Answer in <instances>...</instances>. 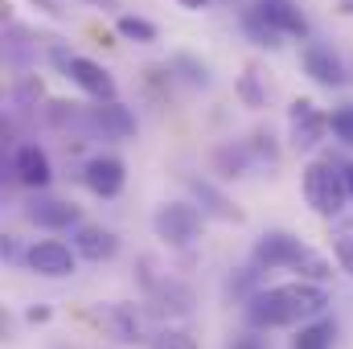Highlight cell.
<instances>
[{
    "mask_svg": "<svg viewBox=\"0 0 353 349\" xmlns=\"http://www.w3.org/2000/svg\"><path fill=\"white\" fill-rule=\"evenodd\" d=\"M329 304L325 283H308V279H292V283H275V288H259L247 300V325L251 329H288L300 321L321 317Z\"/></svg>",
    "mask_w": 353,
    "mask_h": 349,
    "instance_id": "obj_1",
    "label": "cell"
},
{
    "mask_svg": "<svg viewBox=\"0 0 353 349\" xmlns=\"http://www.w3.org/2000/svg\"><path fill=\"white\" fill-rule=\"evenodd\" d=\"M304 201L321 214V218H337L350 201V185L345 169H337L333 161H312L304 169Z\"/></svg>",
    "mask_w": 353,
    "mask_h": 349,
    "instance_id": "obj_2",
    "label": "cell"
},
{
    "mask_svg": "<svg viewBox=\"0 0 353 349\" xmlns=\"http://www.w3.org/2000/svg\"><path fill=\"white\" fill-rule=\"evenodd\" d=\"M152 230H157V239L169 243V247H189V243L201 239L205 214H201L197 201H165V206H157V214H152Z\"/></svg>",
    "mask_w": 353,
    "mask_h": 349,
    "instance_id": "obj_3",
    "label": "cell"
},
{
    "mask_svg": "<svg viewBox=\"0 0 353 349\" xmlns=\"http://www.w3.org/2000/svg\"><path fill=\"white\" fill-rule=\"evenodd\" d=\"M325 132H329V115L321 111V103L292 99V107H288V140H292V148L312 152V148H321Z\"/></svg>",
    "mask_w": 353,
    "mask_h": 349,
    "instance_id": "obj_4",
    "label": "cell"
},
{
    "mask_svg": "<svg viewBox=\"0 0 353 349\" xmlns=\"http://www.w3.org/2000/svg\"><path fill=\"white\" fill-rule=\"evenodd\" d=\"M25 267L46 275V279H66V275L79 271V251L58 243V239H41V243H33L25 251Z\"/></svg>",
    "mask_w": 353,
    "mask_h": 349,
    "instance_id": "obj_5",
    "label": "cell"
},
{
    "mask_svg": "<svg viewBox=\"0 0 353 349\" xmlns=\"http://www.w3.org/2000/svg\"><path fill=\"white\" fill-rule=\"evenodd\" d=\"M87 128L103 140H128L136 136V115L119 99H94V107H87Z\"/></svg>",
    "mask_w": 353,
    "mask_h": 349,
    "instance_id": "obj_6",
    "label": "cell"
},
{
    "mask_svg": "<svg viewBox=\"0 0 353 349\" xmlns=\"http://www.w3.org/2000/svg\"><path fill=\"white\" fill-rule=\"evenodd\" d=\"M304 251H308V247H304L296 235H288V230H267L263 239L251 247V263L263 267V271H279V267H292Z\"/></svg>",
    "mask_w": 353,
    "mask_h": 349,
    "instance_id": "obj_7",
    "label": "cell"
},
{
    "mask_svg": "<svg viewBox=\"0 0 353 349\" xmlns=\"http://www.w3.org/2000/svg\"><path fill=\"white\" fill-rule=\"evenodd\" d=\"M300 62H304V74L312 79V83H321V87H345L350 83V70H345V62L329 50V46H321V41H308L304 46V54H300Z\"/></svg>",
    "mask_w": 353,
    "mask_h": 349,
    "instance_id": "obj_8",
    "label": "cell"
},
{
    "mask_svg": "<svg viewBox=\"0 0 353 349\" xmlns=\"http://www.w3.org/2000/svg\"><path fill=\"white\" fill-rule=\"evenodd\" d=\"M70 247L79 251V259L107 263V259H115L119 239H115V230H107V226H99V222H79L74 235H70Z\"/></svg>",
    "mask_w": 353,
    "mask_h": 349,
    "instance_id": "obj_9",
    "label": "cell"
},
{
    "mask_svg": "<svg viewBox=\"0 0 353 349\" xmlns=\"http://www.w3.org/2000/svg\"><path fill=\"white\" fill-rule=\"evenodd\" d=\"M123 161L119 157H90L83 165V185H87L94 197H119L123 193Z\"/></svg>",
    "mask_w": 353,
    "mask_h": 349,
    "instance_id": "obj_10",
    "label": "cell"
},
{
    "mask_svg": "<svg viewBox=\"0 0 353 349\" xmlns=\"http://www.w3.org/2000/svg\"><path fill=\"white\" fill-rule=\"evenodd\" d=\"M99 321H103V329H107L119 346H136V341L148 337V329H144V312H140L136 304H107V308L99 312Z\"/></svg>",
    "mask_w": 353,
    "mask_h": 349,
    "instance_id": "obj_11",
    "label": "cell"
},
{
    "mask_svg": "<svg viewBox=\"0 0 353 349\" xmlns=\"http://www.w3.org/2000/svg\"><path fill=\"white\" fill-rule=\"evenodd\" d=\"M185 185H189V193H193V201L201 206V214L205 218H218V222H243V210L214 185V181H205V177H185Z\"/></svg>",
    "mask_w": 353,
    "mask_h": 349,
    "instance_id": "obj_12",
    "label": "cell"
},
{
    "mask_svg": "<svg viewBox=\"0 0 353 349\" xmlns=\"http://www.w3.org/2000/svg\"><path fill=\"white\" fill-rule=\"evenodd\" d=\"M12 173H17L21 185H29V189H46L54 181V165H50V157L37 144H21L12 152Z\"/></svg>",
    "mask_w": 353,
    "mask_h": 349,
    "instance_id": "obj_13",
    "label": "cell"
},
{
    "mask_svg": "<svg viewBox=\"0 0 353 349\" xmlns=\"http://www.w3.org/2000/svg\"><path fill=\"white\" fill-rule=\"evenodd\" d=\"M66 79H70L74 87H83L90 99H115V79H111L99 62H90V58H79V54H74Z\"/></svg>",
    "mask_w": 353,
    "mask_h": 349,
    "instance_id": "obj_14",
    "label": "cell"
},
{
    "mask_svg": "<svg viewBox=\"0 0 353 349\" xmlns=\"http://www.w3.org/2000/svg\"><path fill=\"white\" fill-rule=\"evenodd\" d=\"M255 8L283 33V37H308V17L296 8V0H255Z\"/></svg>",
    "mask_w": 353,
    "mask_h": 349,
    "instance_id": "obj_15",
    "label": "cell"
},
{
    "mask_svg": "<svg viewBox=\"0 0 353 349\" xmlns=\"http://www.w3.org/2000/svg\"><path fill=\"white\" fill-rule=\"evenodd\" d=\"M29 222L41 226V230H70L83 222L79 206L74 201H33L29 206Z\"/></svg>",
    "mask_w": 353,
    "mask_h": 349,
    "instance_id": "obj_16",
    "label": "cell"
},
{
    "mask_svg": "<svg viewBox=\"0 0 353 349\" xmlns=\"http://www.w3.org/2000/svg\"><path fill=\"white\" fill-rule=\"evenodd\" d=\"M148 296H152V308L157 312H169V317H185L193 308V292L176 279H152L148 283Z\"/></svg>",
    "mask_w": 353,
    "mask_h": 349,
    "instance_id": "obj_17",
    "label": "cell"
},
{
    "mask_svg": "<svg viewBox=\"0 0 353 349\" xmlns=\"http://www.w3.org/2000/svg\"><path fill=\"white\" fill-rule=\"evenodd\" d=\"M333 341H337V321H329V317H312L308 325H300V333H296L292 349H333Z\"/></svg>",
    "mask_w": 353,
    "mask_h": 349,
    "instance_id": "obj_18",
    "label": "cell"
},
{
    "mask_svg": "<svg viewBox=\"0 0 353 349\" xmlns=\"http://www.w3.org/2000/svg\"><path fill=\"white\" fill-rule=\"evenodd\" d=\"M243 29H247V33H251V41H255V46H263V50H279V46H283V33L267 21L255 4L243 12Z\"/></svg>",
    "mask_w": 353,
    "mask_h": 349,
    "instance_id": "obj_19",
    "label": "cell"
},
{
    "mask_svg": "<svg viewBox=\"0 0 353 349\" xmlns=\"http://www.w3.org/2000/svg\"><path fill=\"white\" fill-rule=\"evenodd\" d=\"M251 165H255V161H251L247 144H226V148L214 152V169H218L222 177H243Z\"/></svg>",
    "mask_w": 353,
    "mask_h": 349,
    "instance_id": "obj_20",
    "label": "cell"
},
{
    "mask_svg": "<svg viewBox=\"0 0 353 349\" xmlns=\"http://www.w3.org/2000/svg\"><path fill=\"white\" fill-rule=\"evenodd\" d=\"M115 29H119V37H128L136 46H152L157 41V25L144 21V17H136V12H119L115 17Z\"/></svg>",
    "mask_w": 353,
    "mask_h": 349,
    "instance_id": "obj_21",
    "label": "cell"
},
{
    "mask_svg": "<svg viewBox=\"0 0 353 349\" xmlns=\"http://www.w3.org/2000/svg\"><path fill=\"white\" fill-rule=\"evenodd\" d=\"M292 271H296L300 279H308V283H329V279H333V267L321 259V255H312V251H304L300 259L292 263Z\"/></svg>",
    "mask_w": 353,
    "mask_h": 349,
    "instance_id": "obj_22",
    "label": "cell"
},
{
    "mask_svg": "<svg viewBox=\"0 0 353 349\" xmlns=\"http://www.w3.org/2000/svg\"><path fill=\"white\" fill-rule=\"evenodd\" d=\"M329 132H333L345 148H353V103H341V107L329 115Z\"/></svg>",
    "mask_w": 353,
    "mask_h": 349,
    "instance_id": "obj_23",
    "label": "cell"
},
{
    "mask_svg": "<svg viewBox=\"0 0 353 349\" xmlns=\"http://www.w3.org/2000/svg\"><path fill=\"white\" fill-rule=\"evenodd\" d=\"M148 349H201V346H197V337L185 333V329H161Z\"/></svg>",
    "mask_w": 353,
    "mask_h": 349,
    "instance_id": "obj_24",
    "label": "cell"
},
{
    "mask_svg": "<svg viewBox=\"0 0 353 349\" xmlns=\"http://www.w3.org/2000/svg\"><path fill=\"white\" fill-rule=\"evenodd\" d=\"M333 259H337V267L353 279V235H337V239H333Z\"/></svg>",
    "mask_w": 353,
    "mask_h": 349,
    "instance_id": "obj_25",
    "label": "cell"
},
{
    "mask_svg": "<svg viewBox=\"0 0 353 349\" xmlns=\"http://www.w3.org/2000/svg\"><path fill=\"white\" fill-rule=\"evenodd\" d=\"M173 66L189 70V74H185V79H189V87H210V70H205V66H197V62H193L189 54H181V58H176Z\"/></svg>",
    "mask_w": 353,
    "mask_h": 349,
    "instance_id": "obj_26",
    "label": "cell"
},
{
    "mask_svg": "<svg viewBox=\"0 0 353 349\" xmlns=\"http://www.w3.org/2000/svg\"><path fill=\"white\" fill-rule=\"evenodd\" d=\"M243 99H247V103H251V107H263V99H267V90H259L255 87V70H247V74H243Z\"/></svg>",
    "mask_w": 353,
    "mask_h": 349,
    "instance_id": "obj_27",
    "label": "cell"
},
{
    "mask_svg": "<svg viewBox=\"0 0 353 349\" xmlns=\"http://www.w3.org/2000/svg\"><path fill=\"white\" fill-rule=\"evenodd\" d=\"M230 349H263V341H259L255 333H239V337L230 341Z\"/></svg>",
    "mask_w": 353,
    "mask_h": 349,
    "instance_id": "obj_28",
    "label": "cell"
},
{
    "mask_svg": "<svg viewBox=\"0 0 353 349\" xmlns=\"http://www.w3.org/2000/svg\"><path fill=\"white\" fill-rule=\"evenodd\" d=\"M33 4H37V8H41L46 17H66V8H62L58 0H33Z\"/></svg>",
    "mask_w": 353,
    "mask_h": 349,
    "instance_id": "obj_29",
    "label": "cell"
},
{
    "mask_svg": "<svg viewBox=\"0 0 353 349\" xmlns=\"http://www.w3.org/2000/svg\"><path fill=\"white\" fill-rule=\"evenodd\" d=\"M25 321H29V325H46V321H50V308H29Z\"/></svg>",
    "mask_w": 353,
    "mask_h": 349,
    "instance_id": "obj_30",
    "label": "cell"
},
{
    "mask_svg": "<svg viewBox=\"0 0 353 349\" xmlns=\"http://www.w3.org/2000/svg\"><path fill=\"white\" fill-rule=\"evenodd\" d=\"M83 4H90V8H103V12H115V8H119V0H83Z\"/></svg>",
    "mask_w": 353,
    "mask_h": 349,
    "instance_id": "obj_31",
    "label": "cell"
},
{
    "mask_svg": "<svg viewBox=\"0 0 353 349\" xmlns=\"http://www.w3.org/2000/svg\"><path fill=\"white\" fill-rule=\"evenodd\" d=\"M337 12L341 17H353V0H337Z\"/></svg>",
    "mask_w": 353,
    "mask_h": 349,
    "instance_id": "obj_32",
    "label": "cell"
},
{
    "mask_svg": "<svg viewBox=\"0 0 353 349\" xmlns=\"http://www.w3.org/2000/svg\"><path fill=\"white\" fill-rule=\"evenodd\" d=\"M176 4H181V8H205L210 0H176Z\"/></svg>",
    "mask_w": 353,
    "mask_h": 349,
    "instance_id": "obj_33",
    "label": "cell"
},
{
    "mask_svg": "<svg viewBox=\"0 0 353 349\" xmlns=\"http://www.w3.org/2000/svg\"><path fill=\"white\" fill-rule=\"evenodd\" d=\"M345 185H350V201H353V165H345Z\"/></svg>",
    "mask_w": 353,
    "mask_h": 349,
    "instance_id": "obj_34",
    "label": "cell"
}]
</instances>
